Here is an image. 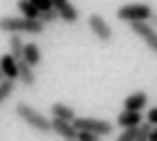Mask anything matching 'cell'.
I'll list each match as a JSON object with an SVG mask.
<instances>
[{
	"instance_id": "obj_1",
	"label": "cell",
	"mask_w": 157,
	"mask_h": 141,
	"mask_svg": "<svg viewBox=\"0 0 157 141\" xmlns=\"http://www.w3.org/2000/svg\"><path fill=\"white\" fill-rule=\"evenodd\" d=\"M14 114H16L23 123H28L32 130H36V132H41V134L52 132V118L43 116V114L36 109V107H32L30 102L18 100V102L14 105Z\"/></svg>"
},
{
	"instance_id": "obj_2",
	"label": "cell",
	"mask_w": 157,
	"mask_h": 141,
	"mask_svg": "<svg viewBox=\"0 0 157 141\" xmlns=\"http://www.w3.org/2000/svg\"><path fill=\"white\" fill-rule=\"evenodd\" d=\"M43 25L39 21H28L23 16H0V32L5 34H32V36H39L43 34Z\"/></svg>"
},
{
	"instance_id": "obj_3",
	"label": "cell",
	"mask_w": 157,
	"mask_h": 141,
	"mask_svg": "<svg viewBox=\"0 0 157 141\" xmlns=\"http://www.w3.org/2000/svg\"><path fill=\"white\" fill-rule=\"evenodd\" d=\"M153 9H150V5L146 2H128L123 5V7H118L116 12V18L123 21V23L132 25V23H150L153 21Z\"/></svg>"
},
{
	"instance_id": "obj_4",
	"label": "cell",
	"mask_w": 157,
	"mask_h": 141,
	"mask_svg": "<svg viewBox=\"0 0 157 141\" xmlns=\"http://www.w3.org/2000/svg\"><path fill=\"white\" fill-rule=\"evenodd\" d=\"M78 128V132H91L96 137H107V134H114L116 123L107 121V118H94V116H78L73 123Z\"/></svg>"
},
{
	"instance_id": "obj_5",
	"label": "cell",
	"mask_w": 157,
	"mask_h": 141,
	"mask_svg": "<svg viewBox=\"0 0 157 141\" xmlns=\"http://www.w3.org/2000/svg\"><path fill=\"white\" fill-rule=\"evenodd\" d=\"M86 25H89V32H91V34H94L100 43L112 41V36H114V30H112V25L107 23V21L102 18L100 14H89V16H86Z\"/></svg>"
},
{
	"instance_id": "obj_6",
	"label": "cell",
	"mask_w": 157,
	"mask_h": 141,
	"mask_svg": "<svg viewBox=\"0 0 157 141\" xmlns=\"http://www.w3.org/2000/svg\"><path fill=\"white\" fill-rule=\"evenodd\" d=\"M130 30H132L139 39H144V43L148 46L150 52L157 55V30L153 28V25H150V23H132Z\"/></svg>"
},
{
	"instance_id": "obj_7",
	"label": "cell",
	"mask_w": 157,
	"mask_h": 141,
	"mask_svg": "<svg viewBox=\"0 0 157 141\" xmlns=\"http://www.w3.org/2000/svg\"><path fill=\"white\" fill-rule=\"evenodd\" d=\"M52 2L59 12V21H64V23H78L80 21V12L73 2H68V0H52Z\"/></svg>"
},
{
	"instance_id": "obj_8",
	"label": "cell",
	"mask_w": 157,
	"mask_h": 141,
	"mask_svg": "<svg viewBox=\"0 0 157 141\" xmlns=\"http://www.w3.org/2000/svg\"><path fill=\"white\" fill-rule=\"evenodd\" d=\"M146 123V116L141 112H125L123 109L121 114L116 116V125L121 130H130V128H139Z\"/></svg>"
},
{
	"instance_id": "obj_9",
	"label": "cell",
	"mask_w": 157,
	"mask_h": 141,
	"mask_svg": "<svg viewBox=\"0 0 157 141\" xmlns=\"http://www.w3.org/2000/svg\"><path fill=\"white\" fill-rule=\"evenodd\" d=\"M52 132L57 137H62L64 141H71V139H78V128L68 121H62V118H52Z\"/></svg>"
},
{
	"instance_id": "obj_10",
	"label": "cell",
	"mask_w": 157,
	"mask_h": 141,
	"mask_svg": "<svg viewBox=\"0 0 157 141\" xmlns=\"http://www.w3.org/2000/svg\"><path fill=\"white\" fill-rule=\"evenodd\" d=\"M146 102H148V93L139 89V91L128 93V98L123 100V109H125V112H141L146 107Z\"/></svg>"
},
{
	"instance_id": "obj_11",
	"label": "cell",
	"mask_w": 157,
	"mask_h": 141,
	"mask_svg": "<svg viewBox=\"0 0 157 141\" xmlns=\"http://www.w3.org/2000/svg\"><path fill=\"white\" fill-rule=\"evenodd\" d=\"M50 118H62V121H68V123H75L78 114L71 105L66 102H52L50 105Z\"/></svg>"
},
{
	"instance_id": "obj_12",
	"label": "cell",
	"mask_w": 157,
	"mask_h": 141,
	"mask_svg": "<svg viewBox=\"0 0 157 141\" xmlns=\"http://www.w3.org/2000/svg\"><path fill=\"white\" fill-rule=\"evenodd\" d=\"M18 80L23 86H28V89H32V86L36 84V73L34 68L28 66V62H18Z\"/></svg>"
},
{
	"instance_id": "obj_13",
	"label": "cell",
	"mask_w": 157,
	"mask_h": 141,
	"mask_svg": "<svg viewBox=\"0 0 157 141\" xmlns=\"http://www.w3.org/2000/svg\"><path fill=\"white\" fill-rule=\"evenodd\" d=\"M16 7H18V12L23 18H28V21H39V7H36V2L34 0H21V2H16Z\"/></svg>"
},
{
	"instance_id": "obj_14",
	"label": "cell",
	"mask_w": 157,
	"mask_h": 141,
	"mask_svg": "<svg viewBox=\"0 0 157 141\" xmlns=\"http://www.w3.org/2000/svg\"><path fill=\"white\" fill-rule=\"evenodd\" d=\"M0 64H2V70H5V78L7 80H18V62L9 52H5L0 57Z\"/></svg>"
},
{
	"instance_id": "obj_15",
	"label": "cell",
	"mask_w": 157,
	"mask_h": 141,
	"mask_svg": "<svg viewBox=\"0 0 157 141\" xmlns=\"http://www.w3.org/2000/svg\"><path fill=\"white\" fill-rule=\"evenodd\" d=\"M25 62L32 68L41 66V48L36 43H25Z\"/></svg>"
},
{
	"instance_id": "obj_16",
	"label": "cell",
	"mask_w": 157,
	"mask_h": 141,
	"mask_svg": "<svg viewBox=\"0 0 157 141\" xmlns=\"http://www.w3.org/2000/svg\"><path fill=\"white\" fill-rule=\"evenodd\" d=\"M14 89H16V80H2L0 82V105L14 93Z\"/></svg>"
},
{
	"instance_id": "obj_17",
	"label": "cell",
	"mask_w": 157,
	"mask_h": 141,
	"mask_svg": "<svg viewBox=\"0 0 157 141\" xmlns=\"http://www.w3.org/2000/svg\"><path fill=\"white\" fill-rule=\"evenodd\" d=\"M57 18H59V12H57L55 7H52V9H48V12H41V16H39V23L43 25V28H46L48 23H55Z\"/></svg>"
},
{
	"instance_id": "obj_18",
	"label": "cell",
	"mask_w": 157,
	"mask_h": 141,
	"mask_svg": "<svg viewBox=\"0 0 157 141\" xmlns=\"http://www.w3.org/2000/svg\"><path fill=\"white\" fill-rule=\"evenodd\" d=\"M139 128H141V125H139ZM139 128H130V130H123V132L116 137V141H137Z\"/></svg>"
},
{
	"instance_id": "obj_19",
	"label": "cell",
	"mask_w": 157,
	"mask_h": 141,
	"mask_svg": "<svg viewBox=\"0 0 157 141\" xmlns=\"http://www.w3.org/2000/svg\"><path fill=\"white\" fill-rule=\"evenodd\" d=\"M150 134H153V125H148V123H144V125L139 128L137 141H150Z\"/></svg>"
},
{
	"instance_id": "obj_20",
	"label": "cell",
	"mask_w": 157,
	"mask_h": 141,
	"mask_svg": "<svg viewBox=\"0 0 157 141\" xmlns=\"http://www.w3.org/2000/svg\"><path fill=\"white\" fill-rule=\"evenodd\" d=\"M146 123L153 125V128H157V107H150V109L146 112Z\"/></svg>"
},
{
	"instance_id": "obj_21",
	"label": "cell",
	"mask_w": 157,
	"mask_h": 141,
	"mask_svg": "<svg viewBox=\"0 0 157 141\" xmlns=\"http://www.w3.org/2000/svg\"><path fill=\"white\" fill-rule=\"evenodd\" d=\"M34 2H36V7H39V12H48V9L55 7L52 0H34Z\"/></svg>"
},
{
	"instance_id": "obj_22",
	"label": "cell",
	"mask_w": 157,
	"mask_h": 141,
	"mask_svg": "<svg viewBox=\"0 0 157 141\" xmlns=\"http://www.w3.org/2000/svg\"><path fill=\"white\" fill-rule=\"evenodd\" d=\"M78 141H100V137H96V134H91V132H80Z\"/></svg>"
},
{
	"instance_id": "obj_23",
	"label": "cell",
	"mask_w": 157,
	"mask_h": 141,
	"mask_svg": "<svg viewBox=\"0 0 157 141\" xmlns=\"http://www.w3.org/2000/svg\"><path fill=\"white\" fill-rule=\"evenodd\" d=\"M150 25H153V28H155V30H157V14H155V16H153V21H150Z\"/></svg>"
},
{
	"instance_id": "obj_24",
	"label": "cell",
	"mask_w": 157,
	"mask_h": 141,
	"mask_svg": "<svg viewBox=\"0 0 157 141\" xmlns=\"http://www.w3.org/2000/svg\"><path fill=\"white\" fill-rule=\"evenodd\" d=\"M2 80H7V78H5V70H2V64H0V82H2Z\"/></svg>"
},
{
	"instance_id": "obj_25",
	"label": "cell",
	"mask_w": 157,
	"mask_h": 141,
	"mask_svg": "<svg viewBox=\"0 0 157 141\" xmlns=\"http://www.w3.org/2000/svg\"><path fill=\"white\" fill-rule=\"evenodd\" d=\"M71 141H78V139H71Z\"/></svg>"
}]
</instances>
